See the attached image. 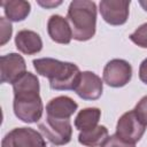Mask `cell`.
I'll return each instance as SVG.
<instances>
[{"label":"cell","mask_w":147,"mask_h":147,"mask_svg":"<svg viewBox=\"0 0 147 147\" xmlns=\"http://www.w3.org/2000/svg\"><path fill=\"white\" fill-rule=\"evenodd\" d=\"M103 83L101 78L92 71H83L74 88L76 94L84 100H96L101 96Z\"/></svg>","instance_id":"obj_10"},{"label":"cell","mask_w":147,"mask_h":147,"mask_svg":"<svg viewBox=\"0 0 147 147\" xmlns=\"http://www.w3.org/2000/svg\"><path fill=\"white\" fill-rule=\"evenodd\" d=\"M101 147H136V145L129 144V142L122 140L116 134H113L105 140V142L101 145Z\"/></svg>","instance_id":"obj_20"},{"label":"cell","mask_w":147,"mask_h":147,"mask_svg":"<svg viewBox=\"0 0 147 147\" xmlns=\"http://www.w3.org/2000/svg\"><path fill=\"white\" fill-rule=\"evenodd\" d=\"M133 110L136 111L139 119L147 126V95L140 99V101L136 105Z\"/></svg>","instance_id":"obj_19"},{"label":"cell","mask_w":147,"mask_h":147,"mask_svg":"<svg viewBox=\"0 0 147 147\" xmlns=\"http://www.w3.org/2000/svg\"><path fill=\"white\" fill-rule=\"evenodd\" d=\"M67 21L72 31V38L78 41L90 40L95 34L96 5L88 0H74L70 2Z\"/></svg>","instance_id":"obj_3"},{"label":"cell","mask_w":147,"mask_h":147,"mask_svg":"<svg viewBox=\"0 0 147 147\" xmlns=\"http://www.w3.org/2000/svg\"><path fill=\"white\" fill-rule=\"evenodd\" d=\"M47 32L51 39L57 44H69L72 38V31L67 18L61 15H52L47 22Z\"/></svg>","instance_id":"obj_12"},{"label":"cell","mask_w":147,"mask_h":147,"mask_svg":"<svg viewBox=\"0 0 147 147\" xmlns=\"http://www.w3.org/2000/svg\"><path fill=\"white\" fill-rule=\"evenodd\" d=\"M139 3H140V6L144 8V10H146L147 11V1H139Z\"/></svg>","instance_id":"obj_23"},{"label":"cell","mask_w":147,"mask_h":147,"mask_svg":"<svg viewBox=\"0 0 147 147\" xmlns=\"http://www.w3.org/2000/svg\"><path fill=\"white\" fill-rule=\"evenodd\" d=\"M99 7L102 18L110 25H122L127 21L130 1L102 0Z\"/></svg>","instance_id":"obj_9"},{"label":"cell","mask_w":147,"mask_h":147,"mask_svg":"<svg viewBox=\"0 0 147 147\" xmlns=\"http://www.w3.org/2000/svg\"><path fill=\"white\" fill-rule=\"evenodd\" d=\"M130 40L139 47L147 48V23L141 24L136 31L130 34Z\"/></svg>","instance_id":"obj_17"},{"label":"cell","mask_w":147,"mask_h":147,"mask_svg":"<svg viewBox=\"0 0 147 147\" xmlns=\"http://www.w3.org/2000/svg\"><path fill=\"white\" fill-rule=\"evenodd\" d=\"M39 90V80L31 72H25L13 84L14 114L22 122L36 123L41 118L44 107Z\"/></svg>","instance_id":"obj_1"},{"label":"cell","mask_w":147,"mask_h":147,"mask_svg":"<svg viewBox=\"0 0 147 147\" xmlns=\"http://www.w3.org/2000/svg\"><path fill=\"white\" fill-rule=\"evenodd\" d=\"M100 116H101V110L99 108L90 107L82 109L75 118V126L80 132L94 129L95 126H98Z\"/></svg>","instance_id":"obj_15"},{"label":"cell","mask_w":147,"mask_h":147,"mask_svg":"<svg viewBox=\"0 0 147 147\" xmlns=\"http://www.w3.org/2000/svg\"><path fill=\"white\" fill-rule=\"evenodd\" d=\"M32 63L37 74L49 79L52 90H74L80 76L79 68L71 62H63L52 57H41L33 60Z\"/></svg>","instance_id":"obj_2"},{"label":"cell","mask_w":147,"mask_h":147,"mask_svg":"<svg viewBox=\"0 0 147 147\" xmlns=\"http://www.w3.org/2000/svg\"><path fill=\"white\" fill-rule=\"evenodd\" d=\"M78 105L75 100L67 95H60L53 98L46 105V114L53 118L60 119H70L74 113L77 110Z\"/></svg>","instance_id":"obj_11"},{"label":"cell","mask_w":147,"mask_h":147,"mask_svg":"<svg viewBox=\"0 0 147 147\" xmlns=\"http://www.w3.org/2000/svg\"><path fill=\"white\" fill-rule=\"evenodd\" d=\"M146 130V125L139 119L134 110H130L124 113L116 125V136L122 140L134 144L141 139Z\"/></svg>","instance_id":"obj_6"},{"label":"cell","mask_w":147,"mask_h":147,"mask_svg":"<svg viewBox=\"0 0 147 147\" xmlns=\"http://www.w3.org/2000/svg\"><path fill=\"white\" fill-rule=\"evenodd\" d=\"M1 147H46V142L32 127H15L3 137Z\"/></svg>","instance_id":"obj_5"},{"label":"cell","mask_w":147,"mask_h":147,"mask_svg":"<svg viewBox=\"0 0 147 147\" xmlns=\"http://www.w3.org/2000/svg\"><path fill=\"white\" fill-rule=\"evenodd\" d=\"M15 45L17 49L24 54H37L42 48V40L40 36L31 30H21L15 37Z\"/></svg>","instance_id":"obj_13"},{"label":"cell","mask_w":147,"mask_h":147,"mask_svg":"<svg viewBox=\"0 0 147 147\" xmlns=\"http://www.w3.org/2000/svg\"><path fill=\"white\" fill-rule=\"evenodd\" d=\"M0 28H1V41H0V45L3 46L11 37L13 26H11L10 22L7 18L0 17Z\"/></svg>","instance_id":"obj_18"},{"label":"cell","mask_w":147,"mask_h":147,"mask_svg":"<svg viewBox=\"0 0 147 147\" xmlns=\"http://www.w3.org/2000/svg\"><path fill=\"white\" fill-rule=\"evenodd\" d=\"M38 3H39L40 6H42V7H45V8H51V7H56V6L61 5L62 2H61V1H46V2H44V1H38Z\"/></svg>","instance_id":"obj_22"},{"label":"cell","mask_w":147,"mask_h":147,"mask_svg":"<svg viewBox=\"0 0 147 147\" xmlns=\"http://www.w3.org/2000/svg\"><path fill=\"white\" fill-rule=\"evenodd\" d=\"M26 72V64L24 59L17 53H9L2 55L0 59V75L1 83L14 84Z\"/></svg>","instance_id":"obj_8"},{"label":"cell","mask_w":147,"mask_h":147,"mask_svg":"<svg viewBox=\"0 0 147 147\" xmlns=\"http://www.w3.org/2000/svg\"><path fill=\"white\" fill-rule=\"evenodd\" d=\"M1 6L3 7L5 15L9 21L20 22L28 17L30 14L31 5L24 0H7L1 1Z\"/></svg>","instance_id":"obj_14"},{"label":"cell","mask_w":147,"mask_h":147,"mask_svg":"<svg viewBox=\"0 0 147 147\" xmlns=\"http://www.w3.org/2000/svg\"><path fill=\"white\" fill-rule=\"evenodd\" d=\"M107 138L108 129L103 125H98L88 131H82L78 136V141L86 147H98L101 146Z\"/></svg>","instance_id":"obj_16"},{"label":"cell","mask_w":147,"mask_h":147,"mask_svg":"<svg viewBox=\"0 0 147 147\" xmlns=\"http://www.w3.org/2000/svg\"><path fill=\"white\" fill-rule=\"evenodd\" d=\"M103 82L111 87L125 86L132 77L131 64L123 59L110 60L103 68Z\"/></svg>","instance_id":"obj_7"},{"label":"cell","mask_w":147,"mask_h":147,"mask_svg":"<svg viewBox=\"0 0 147 147\" xmlns=\"http://www.w3.org/2000/svg\"><path fill=\"white\" fill-rule=\"evenodd\" d=\"M139 78L142 83L147 84V59H145L139 67Z\"/></svg>","instance_id":"obj_21"},{"label":"cell","mask_w":147,"mask_h":147,"mask_svg":"<svg viewBox=\"0 0 147 147\" xmlns=\"http://www.w3.org/2000/svg\"><path fill=\"white\" fill-rule=\"evenodd\" d=\"M38 129L53 145L62 146L71 140L72 126L70 119H60L46 116V118L39 123Z\"/></svg>","instance_id":"obj_4"}]
</instances>
